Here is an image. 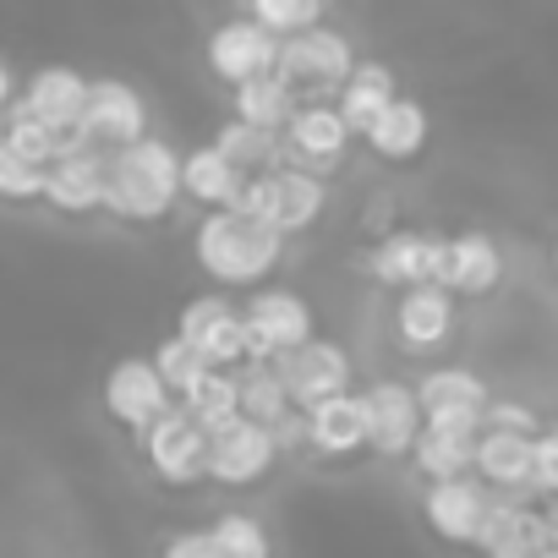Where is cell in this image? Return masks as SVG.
Here are the masks:
<instances>
[{"instance_id": "6da1fadb", "label": "cell", "mask_w": 558, "mask_h": 558, "mask_svg": "<svg viewBox=\"0 0 558 558\" xmlns=\"http://www.w3.org/2000/svg\"><path fill=\"white\" fill-rule=\"evenodd\" d=\"M279 252H286V230H274L263 219H252L241 203L230 208H208L203 225L192 230V257L197 268L214 279V286H263V279L274 274Z\"/></svg>"}, {"instance_id": "7a4b0ae2", "label": "cell", "mask_w": 558, "mask_h": 558, "mask_svg": "<svg viewBox=\"0 0 558 558\" xmlns=\"http://www.w3.org/2000/svg\"><path fill=\"white\" fill-rule=\"evenodd\" d=\"M186 197V154H175L165 137H137L110 154V186H105V214L126 225H154Z\"/></svg>"}, {"instance_id": "3957f363", "label": "cell", "mask_w": 558, "mask_h": 558, "mask_svg": "<svg viewBox=\"0 0 558 558\" xmlns=\"http://www.w3.org/2000/svg\"><path fill=\"white\" fill-rule=\"evenodd\" d=\"M241 208L274 230H307L324 219L329 208V175H313V170H296V165H279V170H257L246 175V192H241Z\"/></svg>"}, {"instance_id": "277c9868", "label": "cell", "mask_w": 558, "mask_h": 558, "mask_svg": "<svg viewBox=\"0 0 558 558\" xmlns=\"http://www.w3.org/2000/svg\"><path fill=\"white\" fill-rule=\"evenodd\" d=\"M143 454H148V465L165 476V482H175V487H186V482H197V476H208V454H214V427L186 405V400H175L148 433H143Z\"/></svg>"}, {"instance_id": "5b68a950", "label": "cell", "mask_w": 558, "mask_h": 558, "mask_svg": "<svg viewBox=\"0 0 558 558\" xmlns=\"http://www.w3.org/2000/svg\"><path fill=\"white\" fill-rule=\"evenodd\" d=\"M279 72L296 94H340L356 72V50L340 28L318 23L307 34H291L286 50H279Z\"/></svg>"}, {"instance_id": "8992f818", "label": "cell", "mask_w": 558, "mask_h": 558, "mask_svg": "<svg viewBox=\"0 0 558 558\" xmlns=\"http://www.w3.org/2000/svg\"><path fill=\"white\" fill-rule=\"evenodd\" d=\"M214 367H246L252 362V329H246V307H235L230 296H225V286L219 291H208V296H192L186 307H181V324H175Z\"/></svg>"}, {"instance_id": "52a82bcc", "label": "cell", "mask_w": 558, "mask_h": 558, "mask_svg": "<svg viewBox=\"0 0 558 558\" xmlns=\"http://www.w3.org/2000/svg\"><path fill=\"white\" fill-rule=\"evenodd\" d=\"M170 405H175V389L165 384V373H159L154 356H126V362L110 367V378H105V411L121 427L148 433Z\"/></svg>"}, {"instance_id": "ba28073f", "label": "cell", "mask_w": 558, "mask_h": 558, "mask_svg": "<svg viewBox=\"0 0 558 558\" xmlns=\"http://www.w3.org/2000/svg\"><path fill=\"white\" fill-rule=\"evenodd\" d=\"M362 395H367V427H373L367 449H373V454H389V460H395V454H411L416 438L427 433L422 389H416V384H400V378H378V384H367Z\"/></svg>"}, {"instance_id": "9c48e42d", "label": "cell", "mask_w": 558, "mask_h": 558, "mask_svg": "<svg viewBox=\"0 0 558 558\" xmlns=\"http://www.w3.org/2000/svg\"><path fill=\"white\" fill-rule=\"evenodd\" d=\"M274 454H279V438H274V427L241 411V416H230V422H219V427H214L208 476H214L219 487H252L257 476H268Z\"/></svg>"}, {"instance_id": "30bf717a", "label": "cell", "mask_w": 558, "mask_h": 558, "mask_svg": "<svg viewBox=\"0 0 558 558\" xmlns=\"http://www.w3.org/2000/svg\"><path fill=\"white\" fill-rule=\"evenodd\" d=\"M351 137H356V132H351L345 110L313 99V105H302V110L291 116V126H286V165L313 170V175H335L340 159H345V148H351Z\"/></svg>"}, {"instance_id": "8fae6325", "label": "cell", "mask_w": 558, "mask_h": 558, "mask_svg": "<svg viewBox=\"0 0 558 558\" xmlns=\"http://www.w3.org/2000/svg\"><path fill=\"white\" fill-rule=\"evenodd\" d=\"M444 268H449V235H433V230H389L367 257V274L389 291H411L422 279H444Z\"/></svg>"}, {"instance_id": "7c38bea8", "label": "cell", "mask_w": 558, "mask_h": 558, "mask_svg": "<svg viewBox=\"0 0 558 558\" xmlns=\"http://www.w3.org/2000/svg\"><path fill=\"white\" fill-rule=\"evenodd\" d=\"M83 137H88V148H105V154L148 137V105H143V94L132 83H121V77H94L88 110H83Z\"/></svg>"}, {"instance_id": "4fadbf2b", "label": "cell", "mask_w": 558, "mask_h": 558, "mask_svg": "<svg viewBox=\"0 0 558 558\" xmlns=\"http://www.w3.org/2000/svg\"><path fill=\"white\" fill-rule=\"evenodd\" d=\"M246 329H252V356L274 362V356H286V351H296V345L313 340V307L296 291L263 286L246 302Z\"/></svg>"}, {"instance_id": "5bb4252c", "label": "cell", "mask_w": 558, "mask_h": 558, "mask_svg": "<svg viewBox=\"0 0 558 558\" xmlns=\"http://www.w3.org/2000/svg\"><path fill=\"white\" fill-rule=\"evenodd\" d=\"M279 39L274 28H263L257 17H230L208 34V66L225 77V83H246V77H263V72H279Z\"/></svg>"}, {"instance_id": "9a60e30c", "label": "cell", "mask_w": 558, "mask_h": 558, "mask_svg": "<svg viewBox=\"0 0 558 558\" xmlns=\"http://www.w3.org/2000/svg\"><path fill=\"white\" fill-rule=\"evenodd\" d=\"M274 367H279V378L291 384V400L307 405V411H313L318 400L351 389V356H345V345L318 340V335H313L307 345L286 351V356H274Z\"/></svg>"}, {"instance_id": "2e32d148", "label": "cell", "mask_w": 558, "mask_h": 558, "mask_svg": "<svg viewBox=\"0 0 558 558\" xmlns=\"http://www.w3.org/2000/svg\"><path fill=\"white\" fill-rule=\"evenodd\" d=\"M493 509V487L476 482V476H444V482H427V498H422V514L427 525L444 536V542H471L482 536V520Z\"/></svg>"}, {"instance_id": "e0dca14e", "label": "cell", "mask_w": 558, "mask_h": 558, "mask_svg": "<svg viewBox=\"0 0 558 558\" xmlns=\"http://www.w3.org/2000/svg\"><path fill=\"white\" fill-rule=\"evenodd\" d=\"M454 307L460 296L444 286V279H422V286L400 291V307H395V335L405 351H438L449 345L454 335Z\"/></svg>"}, {"instance_id": "ac0fdd59", "label": "cell", "mask_w": 558, "mask_h": 558, "mask_svg": "<svg viewBox=\"0 0 558 558\" xmlns=\"http://www.w3.org/2000/svg\"><path fill=\"white\" fill-rule=\"evenodd\" d=\"M105 186H110V154L105 148H77V154L50 165L45 203L61 208V214H94V208H105Z\"/></svg>"}, {"instance_id": "d6986e66", "label": "cell", "mask_w": 558, "mask_h": 558, "mask_svg": "<svg viewBox=\"0 0 558 558\" xmlns=\"http://www.w3.org/2000/svg\"><path fill=\"white\" fill-rule=\"evenodd\" d=\"M88 88H94V83H88L77 66H39V72L28 77V88H23V105H28L39 121H50V126L83 132Z\"/></svg>"}, {"instance_id": "ffe728a7", "label": "cell", "mask_w": 558, "mask_h": 558, "mask_svg": "<svg viewBox=\"0 0 558 558\" xmlns=\"http://www.w3.org/2000/svg\"><path fill=\"white\" fill-rule=\"evenodd\" d=\"M531 465H536V433H514V427H487L476 438V471L487 487L504 493H531Z\"/></svg>"}, {"instance_id": "44dd1931", "label": "cell", "mask_w": 558, "mask_h": 558, "mask_svg": "<svg viewBox=\"0 0 558 558\" xmlns=\"http://www.w3.org/2000/svg\"><path fill=\"white\" fill-rule=\"evenodd\" d=\"M504 279V252L487 230H460L449 235V268H444V286L454 296H487L498 291Z\"/></svg>"}, {"instance_id": "7402d4cb", "label": "cell", "mask_w": 558, "mask_h": 558, "mask_svg": "<svg viewBox=\"0 0 558 558\" xmlns=\"http://www.w3.org/2000/svg\"><path fill=\"white\" fill-rule=\"evenodd\" d=\"M307 422H313V449L318 454H356L373 438V427H367V395H351V389L318 400L307 411Z\"/></svg>"}, {"instance_id": "603a6c76", "label": "cell", "mask_w": 558, "mask_h": 558, "mask_svg": "<svg viewBox=\"0 0 558 558\" xmlns=\"http://www.w3.org/2000/svg\"><path fill=\"white\" fill-rule=\"evenodd\" d=\"M241 192H246V170H241L219 143H203V148L186 154V197H192V203H203V208H230V203H241Z\"/></svg>"}, {"instance_id": "cb8c5ba5", "label": "cell", "mask_w": 558, "mask_h": 558, "mask_svg": "<svg viewBox=\"0 0 558 558\" xmlns=\"http://www.w3.org/2000/svg\"><path fill=\"white\" fill-rule=\"evenodd\" d=\"M395 99H400V94H395V72H389L384 61H356L351 83L340 88V110H345V121H351L356 137H367Z\"/></svg>"}, {"instance_id": "d4e9b609", "label": "cell", "mask_w": 558, "mask_h": 558, "mask_svg": "<svg viewBox=\"0 0 558 558\" xmlns=\"http://www.w3.org/2000/svg\"><path fill=\"white\" fill-rule=\"evenodd\" d=\"M296 110H302V94L286 83V72H263V77L235 83V116H241V121H252V126H274V132H286Z\"/></svg>"}, {"instance_id": "484cf974", "label": "cell", "mask_w": 558, "mask_h": 558, "mask_svg": "<svg viewBox=\"0 0 558 558\" xmlns=\"http://www.w3.org/2000/svg\"><path fill=\"white\" fill-rule=\"evenodd\" d=\"M378 159H389V165H405V159H416L422 148H427V110L416 105V99H395L384 116H378V126L362 137Z\"/></svg>"}, {"instance_id": "4316f807", "label": "cell", "mask_w": 558, "mask_h": 558, "mask_svg": "<svg viewBox=\"0 0 558 558\" xmlns=\"http://www.w3.org/2000/svg\"><path fill=\"white\" fill-rule=\"evenodd\" d=\"M246 175H257V170H279L286 165V132H274V126H252V121H241V116H230L225 126H219V137H214Z\"/></svg>"}, {"instance_id": "83f0119b", "label": "cell", "mask_w": 558, "mask_h": 558, "mask_svg": "<svg viewBox=\"0 0 558 558\" xmlns=\"http://www.w3.org/2000/svg\"><path fill=\"white\" fill-rule=\"evenodd\" d=\"M296 400H291V384L279 378V367L274 362H263V356H252L246 367H241V411L246 416H257V422H279Z\"/></svg>"}, {"instance_id": "f1b7e54d", "label": "cell", "mask_w": 558, "mask_h": 558, "mask_svg": "<svg viewBox=\"0 0 558 558\" xmlns=\"http://www.w3.org/2000/svg\"><path fill=\"white\" fill-rule=\"evenodd\" d=\"M411 460H416V471H422L427 482L471 476V471H476V444H471V438H449V433H433V427H427V433L416 438Z\"/></svg>"}, {"instance_id": "f546056e", "label": "cell", "mask_w": 558, "mask_h": 558, "mask_svg": "<svg viewBox=\"0 0 558 558\" xmlns=\"http://www.w3.org/2000/svg\"><path fill=\"white\" fill-rule=\"evenodd\" d=\"M422 405L427 411H444V405H487V384L471 373V367H433L422 373Z\"/></svg>"}, {"instance_id": "4dcf8cb0", "label": "cell", "mask_w": 558, "mask_h": 558, "mask_svg": "<svg viewBox=\"0 0 558 558\" xmlns=\"http://www.w3.org/2000/svg\"><path fill=\"white\" fill-rule=\"evenodd\" d=\"M154 362H159L165 384L175 389V400H186V395H192V389L208 378V367H214V362H208V356H203V351H197V345H192L181 329H175V335H170V340L154 351Z\"/></svg>"}, {"instance_id": "1f68e13d", "label": "cell", "mask_w": 558, "mask_h": 558, "mask_svg": "<svg viewBox=\"0 0 558 558\" xmlns=\"http://www.w3.org/2000/svg\"><path fill=\"white\" fill-rule=\"evenodd\" d=\"M186 405H192L208 427L241 416V373H235V367H208V378L186 395Z\"/></svg>"}, {"instance_id": "d6a6232c", "label": "cell", "mask_w": 558, "mask_h": 558, "mask_svg": "<svg viewBox=\"0 0 558 558\" xmlns=\"http://www.w3.org/2000/svg\"><path fill=\"white\" fill-rule=\"evenodd\" d=\"M45 192H50V165H39V159H28V154H17V148L0 143V197L34 203V197H45Z\"/></svg>"}, {"instance_id": "836d02e7", "label": "cell", "mask_w": 558, "mask_h": 558, "mask_svg": "<svg viewBox=\"0 0 558 558\" xmlns=\"http://www.w3.org/2000/svg\"><path fill=\"white\" fill-rule=\"evenodd\" d=\"M252 17L263 28H274L279 39H291V34H307L324 23V0H252Z\"/></svg>"}, {"instance_id": "e575fe53", "label": "cell", "mask_w": 558, "mask_h": 558, "mask_svg": "<svg viewBox=\"0 0 558 558\" xmlns=\"http://www.w3.org/2000/svg\"><path fill=\"white\" fill-rule=\"evenodd\" d=\"M208 531L219 542V558H268V536L252 514H219Z\"/></svg>"}, {"instance_id": "d590c367", "label": "cell", "mask_w": 558, "mask_h": 558, "mask_svg": "<svg viewBox=\"0 0 558 558\" xmlns=\"http://www.w3.org/2000/svg\"><path fill=\"white\" fill-rule=\"evenodd\" d=\"M531 493H536V498L558 493V427L536 433V465H531Z\"/></svg>"}, {"instance_id": "8d00e7d4", "label": "cell", "mask_w": 558, "mask_h": 558, "mask_svg": "<svg viewBox=\"0 0 558 558\" xmlns=\"http://www.w3.org/2000/svg\"><path fill=\"white\" fill-rule=\"evenodd\" d=\"M165 558H219V542L214 531H175L165 542Z\"/></svg>"}, {"instance_id": "74e56055", "label": "cell", "mask_w": 558, "mask_h": 558, "mask_svg": "<svg viewBox=\"0 0 558 558\" xmlns=\"http://www.w3.org/2000/svg\"><path fill=\"white\" fill-rule=\"evenodd\" d=\"M487 427H514V433H536V416L514 400H487Z\"/></svg>"}, {"instance_id": "f35d334b", "label": "cell", "mask_w": 558, "mask_h": 558, "mask_svg": "<svg viewBox=\"0 0 558 558\" xmlns=\"http://www.w3.org/2000/svg\"><path fill=\"white\" fill-rule=\"evenodd\" d=\"M553 268H558V241H553Z\"/></svg>"}]
</instances>
